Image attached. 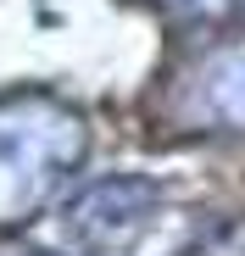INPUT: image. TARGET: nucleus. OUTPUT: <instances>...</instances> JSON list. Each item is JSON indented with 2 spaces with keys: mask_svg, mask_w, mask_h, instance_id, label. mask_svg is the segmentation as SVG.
<instances>
[{
  "mask_svg": "<svg viewBox=\"0 0 245 256\" xmlns=\"http://www.w3.org/2000/svg\"><path fill=\"white\" fill-rule=\"evenodd\" d=\"M156 200H162V190L140 173L95 178L56 212V240L67 250H117L150 228Z\"/></svg>",
  "mask_w": 245,
  "mask_h": 256,
  "instance_id": "obj_2",
  "label": "nucleus"
},
{
  "mask_svg": "<svg viewBox=\"0 0 245 256\" xmlns=\"http://www.w3.org/2000/svg\"><path fill=\"white\" fill-rule=\"evenodd\" d=\"M168 12H184V17H212V12H228L234 0H162Z\"/></svg>",
  "mask_w": 245,
  "mask_h": 256,
  "instance_id": "obj_4",
  "label": "nucleus"
},
{
  "mask_svg": "<svg viewBox=\"0 0 245 256\" xmlns=\"http://www.w3.org/2000/svg\"><path fill=\"white\" fill-rule=\"evenodd\" d=\"M190 95H195V112L206 117V122L245 128V39H234V45L212 50L206 62L195 67Z\"/></svg>",
  "mask_w": 245,
  "mask_h": 256,
  "instance_id": "obj_3",
  "label": "nucleus"
},
{
  "mask_svg": "<svg viewBox=\"0 0 245 256\" xmlns=\"http://www.w3.org/2000/svg\"><path fill=\"white\" fill-rule=\"evenodd\" d=\"M84 117L56 95L0 100V223H22L84 162Z\"/></svg>",
  "mask_w": 245,
  "mask_h": 256,
  "instance_id": "obj_1",
  "label": "nucleus"
}]
</instances>
